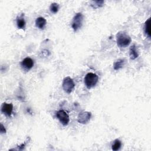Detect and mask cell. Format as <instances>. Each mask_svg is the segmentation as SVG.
<instances>
[{
    "label": "cell",
    "mask_w": 151,
    "mask_h": 151,
    "mask_svg": "<svg viewBox=\"0 0 151 151\" xmlns=\"http://www.w3.org/2000/svg\"><path fill=\"white\" fill-rule=\"evenodd\" d=\"M131 37L124 31H120L116 34L118 46L120 48H125L131 43Z\"/></svg>",
    "instance_id": "obj_1"
},
{
    "label": "cell",
    "mask_w": 151,
    "mask_h": 151,
    "mask_svg": "<svg viewBox=\"0 0 151 151\" xmlns=\"http://www.w3.org/2000/svg\"><path fill=\"white\" fill-rule=\"evenodd\" d=\"M99 77L96 74L93 73H87L85 77V84L89 89L94 87L98 83Z\"/></svg>",
    "instance_id": "obj_2"
},
{
    "label": "cell",
    "mask_w": 151,
    "mask_h": 151,
    "mask_svg": "<svg viewBox=\"0 0 151 151\" xmlns=\"http://www.w3.org/2000/svg\"><path fill=\"white\" fill-rule=\"evenodd\" d=\"M62 87L65 92L70 94L72 92L75 87V84L73 80L70 77H66L64 79Z\"/></svg>",
    "instance_id": "obj_3"
},
{
    "label": "cell",
    "mask_w": 151,
    "mask_h": 151,
    "mask_svg": "<svg viewBox=\"0 0 151 151\" xmlns=\"http://www.w3.org/2000/svg\"><path fill=\"white\" fill-rule=\"evenodd\" d=\"M83 16L81 13L79 12L77 13L74 17L72 23V29L74 31H77L78 30H79L82 25H83Z\"/></svg>",
    "instance_id": "obj_4"
},
{
    "label": "cell",
    "mask_w": 151,
    "mask_h": 151,
    "mask_svg": "<svg viewBox=\"0 0 151 151\" xmlns=\"http://www.w3.org/2000/svg\"><path fill=\"white\" fill-rule=\"evenodd\" d=\"M56 116L57 119L60 120L61 123L64 126H67L70 122V118L68 114L63 110L59 111L56 113Z\"/></svg>",
    "instance_id": "obj_5"
},
{
    "label": "cell",
    "mask_w": 151,
    "mask_h": 151,
    "mask_svg": "<svg viewBox=\"0 0 151 151\" xmlns=\"http://www.w3.org/2000/svg\"><path fill=\"white\" fill-rule=\"evenodd\" d=\"M92 117V114L89 112H81L78 116L77 121L81 124H86L87 123Z\"/></svg>",
    "instance_id": "obj_6"
},
{
    "label": "cell",
    "mask_w": 151,
    "mask_h": 151,
    "mask_svg": "<svg viewBox=\"0 0 151 151\" xmlns=\"http://www.w3.org/2000/svg\"><path fill=\"white\" fill-rule=\"evenodd\" d=\"M13 111V105L12 103H4L1 106V111L7 116H11Z\"/></svg>",
    "instance_id": "obj_7"
},
{
    "label": "cell",
    "mask_w": 151,
    "mask_h": 151,
    "mask_svg": "<svg viewBox=\"0 0 151 151\" xmlns=\"http://www.w3.org/2000/svg\"><path fill=\"white\" fill-rule=\"evenodd\" d=\"M21 65L24 69L29 70L34 66V61L30 57H26L21 61Z\"/></svg>",
    "instance_id": "obj_8"
},
{
    "label": "cell",
    "mask_w": 151,
    "mask_h": 151,
    "mask_svg": "<svg viewBox=\"0 0 151 151\" xmlns=\"http://www.w3.org/2000/svg\"><path fill=\"white\" fill-rule=\"evenodd\" d=\"M47 21L43 17H38L36 20V25L37 28L43 30L45 28V26L46 25Z\"/></svg>",
    "instance_id": "obj_9"
},
{
    "label": "cell",
    "mask_w": 151,
    "mask_h": 151,
    "mask_svg": "<svg viewBox=\"0 0 151 151\" xmlns=\"http://www.w3.org/2000/svg\"><path fill=\"white\" fill-rule=\"evenodd\" d=\"M130 57L132 60H135L137 59L139 56V54L138 52V50L136 49V47L135 45H133L130 48Z\"/></svg>",
    "instance_id": "obj_10"
},
{
    "label": "cell",
    "mask_w": 151,
    "mask_h": 151,
    "mask_svg": "<svg viewBox=\"0 0 151 151\" xmlns=\"http://www.w3.org/2000/svg\"><path fill=\"white\" fill-rule=\"evenodd\" d=\"M125 60L124 59H119L115 62L113 64V68L115 70H119L125 65Z\"/></svg>",
    "instance_id": "obj_11"
},
{
    "label": "cell",
    "mask_w": 151,
    "mask_h": 151,
    "mask_svg": "<svg viewBox=\"0 0 151 151\" xmlns=\"http://www.w3.org/2000/svg\"><path fill=\"white\" fill-rule=\"evenodd\" d=\"M25 21L23 16L19 17L17 20V25L19 29H24L25 28Z\"/></svg>",
    "instance_id": "obj_12"
},
{
    "label": "cell",
    "mask_w": 151,
    "mask_h": 151,
    "mask_svg": "<svg viewBox=\"0 0 151 151\" xmlns=\"http://www.w3.org/2000/svg\"><path fill=\"white\" fill-rule=\"evenodd\" d=\"M122 146V142L119 139H116L114 141V143L112 145V149L114 151L118 150L120 149Z\"/></svg>",
    "instance_id": "obj_13"
},
{
    "label": "cell",
    "mask_w": 151,
    "mask_h": 151,
    "mask_svg": "<svg viewBox=\"0 0 151 151\" xmlns=\"http://www.w3.org/2000/svg\"><path fill=\"white\" fill-rule=\"evenodd\" d=\"M150 18H149L145 23V32L148 35L149 37H150Z\"/></svg>",
    "instance_id": "obj_14"
},
{
    "label": "cell",
    "mask_w": 151,
    "mask_h": 151,
    "mask_svg": "<svg viewBox=\"0 0 151 151\" xmlns=\"http://www.w3.org/2000/svg\"><path fill=\"white\" fill-rule=\"evenodd\" d=\"M105 3V1H93L91 3V6L94 8L96 9L100 7H102Z\"/></svg>",
    "instance_id": "obj_15"
},
{
    "label": "cell",
    "mask_w": 151,
    "mask_h": 151,
    "mask_svg": "<svg viewBox=\"0 0 151 151\" xmlns=\"http://www.w3.org/2000/svg\"><path fill=\"white\" fill-rule=\"evenodd\" d=\"M59 9V5L57 3H53L51 4L50 7V11L54 14H56L58 12Z\"/></svg>",
    "instance_id": "obj_16"
},
{
    "label": "cell",
    "mask_w": 151,
    "mask_h": 151,
    "mask_svg": "<svg viewBox=\"0 0 151 151\" xmlns=\"http://www.w3.org/2000/svg\"><path fill=\"white\" fill-rule=\"evenodd\" d=\"M0 131H1V133H6V130L5 129V127L4 126V125L2 124H1V128H0Z\"/></svg>",
    "instance_id": "obj_17"
},
{
    "label": "cell",
    "mask_w": 151,
    "mask_h": 151,
    "mask_svg": "<svg viewBox=\"0 0 151 151\" xmlns=\"http://www.w3.org/2000/svg\"><path fill=\"white\" fill-rule=\"evenodd\" d=\"M25 145V143H23V144H22L21 145L19 146V147H18V149L19 150H23V149H24V148Z\"/></svg>",
    "instance_id": "obj_18"
}]
</instances>
